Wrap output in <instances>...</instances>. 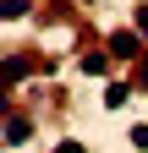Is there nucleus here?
<instances>
[{
	"instance_id": "nucleus-7",
	"label": "nucleus",
	"mask_w": 148,
	"mask_h": 153,
	"mask_svg": "<svg viewBox=\"0 0 148 153\" xmlns=\"http://www.w3.org/2000/svg\"><path fill=\"white\" fill-rule=\"evenodd\" d=\"M137 88H148V49L137 55Z\"/></svg>"
},
{
	"instance_id": "nucleus-6",
	"label": "nucleus",
	"mask_w": 148,
	"mask_h": 153,
	"mask_svg": "<svg viewBox=\"0 0 148 153\" xmlns=\"http://www.w3.org/2000/svg\"><path fill=\"white\" fill-rule=\"evenodd\" d=\"M28 16V0H6V22H22Z\"/></svg>"
},
{
	"instance_id": "nucleus-4",
	"label": "nucleus",
	"mask_w": 148,
	"mask_h": 153,
	"mask_svg": "<svg viewBox=\"0 0 148 153\" xmlns=\"http://www.w3.org/2000/svg\"><path fill=\"white\" fill-rule=\"evenodd\" d=\"M132 93H137L132 82H110V88H104V109H121L126 99H132Z\"/></svg>"
},
{
	"instance_id": "nucleus-2",
	"label": "nucleus",
	"mask_w": 148,
	"mask_h": 153,
	"mask_svg": "<svg viewBox=\"0 0 148 153\" xmlns=\"http://www.w3.org/2000/svg\"><path fill=\"white\" fill-rule=\"evenodd\" d=\"M110 60H115L110 49H88V55H77V66H82V76H104V71H110Z\"/></svg>"
},
{
	"instance_id": "nucleus-5",
	"label": "nucleus",
	"mask_w": 148,
	"mask_h": 153,
	"mask_svg": "<svg viewBox=\"0 0 148 153\" xmlns=\"http://www.w3.org/2000/svg\"><path fill=\"white\" fill-rule=\"evenodd\" d=\"M28 71H33V66L22 60V55H6V88H16V82H22Z\"/></svg>"
},
{
	"instance_id": "nucleus-3",
	"label": "nucleus",
	"mask_w": 148,
	"mask_h": 153,
	"mask_svg": "<svg viewBox=\"0 0 148 153\" xmlns=\"http://www.w3.org/2000/svg\"><path fill=\"white\" fill-rule=\"evenodd\" d=\"M33 137V126H28V115H11V120H6V148H22Z\"/></svg>"
},
{
	"instance_id": "nucleus-10",
	"label": "nucleus",
	"mask_w": 148,
	"mask_h": 153,
	"mask_svg": "<svg viewBox=\"0 0 148 153\" xmlns=\"http://www.w3.org/2000/svg\"><path fill=\"white\" fill-rule=\"evenodd\" d=\"M137 27H143V33H148V6H137Z\"/></svg>"
},
{
	"instance_id": "nucleus-9",
	"label": "nucleus",
	"mask_w": 148,
	"mask_h": 153,
	"mask_svg": "<svg viewBox=\"0 0 148 153\" xmlns=\"http://www.w3.org/2000/svg\"><path fill=\"white\" fill-rule=\"evenodd\" d=\"M55 153H82V142H77V137H66V142H55Z\"/></svg>"
},
{
	"instance_id": "nucleus-8",
	"label": "nucleus",
	"mask_w": 148,
	"mask_h": 153,
	"mask_svg": "<svg viewBox=\"0 0 148 153\" xmlns=\"http://www.w3.org/2000/svg\"><path fill=\"white\" fill-rule=\"evenodd\" d=\"M132 148H143V153H148V126H132Z\"/></svg>"
},
{
	"instance_id": "nucleus-1",
	"label": "nucleus",
	"mask_w": 148,
	"mask_h": 153,
	"mask_svg": "<svg viewBox=\"0 0 148 153\" xmlns=\"http://www.w3.org/2000/svg\"><path fill=\"white\" fill-rule=\"evenodd\" d=\"M143 49H148V33L143 27H115L110 33V55H115V60H137Z\"/></svg>"
}]
</instances>
